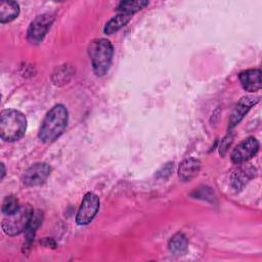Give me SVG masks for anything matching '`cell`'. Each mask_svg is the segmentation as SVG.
<instances>
[{
	"mask_svg": "<svg viewBox=\"0 0 262 262\" xmlns=\"http://www.w3.org/2000/svg\"><path fill=\"white\" fill-rule=\"evenodd\" d=\"M69 113L64 105L58 103L52 106L44 117L38 137L43 143H52L66 130Z\"/></svg>",
	"mask_w": 262,
	"mask_h": 262,
	"instance_id": "6da1fadb",
	"label": "cell"
},
{
	"mask_svg": "<svg viewBox=\"0 0 262 262\" xmlns=\"http://www.w3.org/2000/svg\"><path fill=\"white\" fill-rule=\"evenodd\" d=\"M27 129L26 116L14 108H6L0 115V136L4 141L12 142L20 139Z\"/></svg>",
	"mask_w": 262,
	"mask_h": 262,
	"instance_id": "7a4b0ae2",
	"label": "cell"
},
{
	"mask_svg": "<svg viewBox=\"0 0 262 262\" xmlns=\"http://www.w3.org/2000/svg\"><path fill=\"white\" fill-rule=\"evenodd\" d=\"M114 47L107 39H95L88 45V55L96 76H104L112 64Z\"/></svg>",
	"mask_w": 262,
	"mask_h": 262,
	"instance_id": "3957f363",
	"label": "cell"
},
{
	"mask_svg": "<svg viewBox=\"0 0 262 262\" xmlns=\"http://www.w3.org/2000/svg\"><path fill=\"white\" fill-rule=\"evenodd\" d=\"M33 213H34V210L31 207V205L29 204L21 205L15 213L8 215L3 220L2 222L3 231L10 236L17 235L21 232H25L32 219Z\"/></svg>",
	"mask_w": 262,
	"mask_h": 262,
	"instance_id": "277c9868",
	"label": "cell"
},
{
	"mask_svg": "<svg viewBox=\"0 0 262 262\" xmlns=\"http://www.w3.org/2000/svg\"><path fill=\"white\" fill-rule=\"evenodd\" d=\"M53 20L54 16L48 13L37 15L29 26L27 34L28 41L33 45L40 44L50 29Z\"/></svg>",
	"mask_w": 262,
	"mask_h": 262,
	"instance_id": "5b68a950",
	"label": "cell"
},
{
	"mask_svg": "<svg viewBox=\"0 0 262 262\" xmlns=\"http://www.w3.org/2000/svg\"><path fill=\"white\" fill-rule=\"evenodd\" d=\"M99 210V198L93 192H87L81 203L76 215V223L78 225L89 224Z\"/></svg>",
	"mask_w": 262,
	"mask_h": 262,
	"instance_id": "8992f818",
	"label": "cell"
},
{
	"mask_svg": "<svg viewBox=\"0 0 262 262\" xmlns=\"http://www.w3.org/2000/svg\"><path fill=\"white\" fill-rule=\"evenodd\" d=\"M50 172L51 168L46 163H36L25 171L21 179L27 186H39L47 180Z\"/></svg>",
	"mask_w": 262,
	"mask_h": 262,
	"instance_id": "52a82bcc",
	"label": "cell"
},
{
	"mask_svg": "<svg viewBox=\"0 0 262 262\" xmlns=\"http://www.w3.org/2000/svg\"><path fill=\"white\" fill-rule=\"evenodd\" d=\"M259 150V142L255 137H248L237 144L236 147L231 152V161L234 164H242L249 161Z\"/></svg>",
	"mask_w": 262,
	"mask_h": 262,
	"instance_id": "ba28073f",
	"label": "cell"
},
{
	"mask_svg": "<svg viewBox=\"0 0 262 262\" xmlns=\"http://www.w3.org/2000/svg\"><path fill=\"white\" fill-rule=\"evenodd\" d=\"M259 101V97L255 96H244L239 99L235 107L233 108L229 119V129L235 127L249 112V110Z\"/></svg>",
	"mask_w": 262,
	"mask_h": 262,
	"instance_id": "9c48e42d",
	"label": "cell"
},
{
	"mask_svg": "<svg viewBox=\"0 0 262 262\" xmlns=\"http://www.w3.org/2000/svg\"><path fill=\"white\" fill-rule=\"evenodd\" d=\"M243 88L248 92H256L261 89V71L250 69L242 72L238 76Z\"/></svg>",
	"mask_w": 262,
	"mask_h": 262,
	"instance_id": "30bf717a",
	"label": "cell"
},
{
	"mask_svg": "<svg viewBox=\"0 0 262 262\" xmlns=\"http://www.w3.org/2000/svg\"><path fill=\"white\" fill-rule=\"evenodd\" d=\"M200 170H201L200 160L194 158H188L180 164L178 169V175L182 181L187 182L192 180L194 177H196Z\"/></svg>",
	"mask_w": 262,
	"mask_h": 262,
	"instance_id": "8fae6325",
	"label": "cell"
},
{
	"mask_svg": "<svg viewBox=\"0 0 262 262\" xmlns=\"http://www.w3.org/2000/svg\"><path fill=\"white\" fill-rule=\"evenodd\" d=\"M131 18H132V14L126 13V12H119L105 24L103 28V33L106 35H112L118 32L120 29L125 27Z\"/></svg>",
	"mask_w": 262,
	"mask_h": 262,
	"instance_id": "7c38bea8",
	"label": "cell"
},
{
	"mask_svg": "<svg viewBox=\"0 0 262 262\" xmlns=\"http://www.w3.org/2000/svg\"><path fill=\"white\" fill-rule=\"evenodd\" d=\"M19 14V5L15 1H2L0 3V21L6 24L15 19Z\"/></svg>",
	"mask_w": 262,
	"mask_h": 262,
	"instance_id": "4fadbf2b",
	"label": "cell"
},
{
	"mask_svg": "<svg viewBox=\"0 0 262 262\" xmlns=\"http://www.w3.org/2000/svg\"><path fill=\"white\" fill-rule=\"evenodd\" d=\"M168 247L170 252L174 255H183L187 252L188 241L183 233L177 232L170 238Z\"/></svg>",
	"mask_w": 262,
	"mask_h": 262,
	"instance_id": "5bb4252c",
	"label": "cell"
},
{
	"mask_svg": "<svg viewBox=\"0 0 262 262\" xmlns=\"http://www.w3.org/2000/svg\"><path fill=\"white\" fill-rule=\"evenodd\" d=\"M147 5H148V1H145V0H127V1L120 2L117 9L119 12H126V13L133 14L143 9Z\"/></svg>",
	"mask_w": 262,
	"mask_h": 262,
	"instance_id": "9a60e30c",
	"label": "cell"
},
{
	"mask_svg": "<svg viewBox=\"0 0 262 262\" xmlns=\"http://www.w3.org/2000/svg\"><path fill=\"white\" fill-rule=\"evenodd\" d=\"M42 220H43V215H42V212L40 211H34L33 213V216H32V219L25 231L26 233V242L28 245H30L33 239H34V236H35V233H36V230L37 228L41 225L42 223Z\"/></svg>",
	"mask_w": 262,
	"mask_h": 262,
	"instance_id": "2e32d148",
	"label": "cell"
},
{
	"mask_svg": "<svg viewBox=\"0 0 262 262\" xmlns=\"http://www.w3.org/2000/svg\"><path fill=\"white\" fill-rule=\"evenodd\" d=\"M19 207L20 205L18 203V200L14 195H7L3 201L1 210L4 215L8 216L15 213L19 209Z\"/></svg>",
	"mask_w": 262,
	"mask_h": 262,
	"instance_id": "e0dca14e",
	"label": "cell"
},
{
	"mask_svg": "<svg viewBox=\"0 0 262 262\" xmlns=\"http://www.w3.org/2000/svg\"><path fill=\"white\" fill-rule=\"evenodd\" d=\"M253 172L252 171H248V170H245V169H242V170H238L236 171V173L234 174L233 176V183L235 184V187H239L242 186L245 182H247L248 179H250V174Z\"/></svg>",
	"mask_w": 262,
	"mask_h": 262,
	"instance_id": "ac0fdd59",
	"label": "cell"
},
{
	"mask_svg": "<svg viewBox=\"0 0 262 262\" xmlns=\"http://www.w3.org/2000/svg\"><path fill=\"white\" fill-rule=\"evenodd\" d=\"M1 168H2V170H1V176H0V178L3 179V178H4V175H5V167H4V164H3V163H1Z\"/></svg>",
	"mask_w": 262,
	"mask_h": 262,
	"instance_id": "d6986e66",
	"label": "cell"
}]
</instances>
